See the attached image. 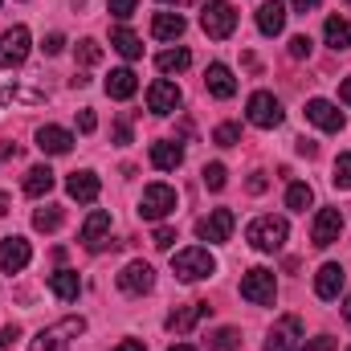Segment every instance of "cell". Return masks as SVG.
<instances>
[{
	"instance_id": "obj_1",
	"label": "cell",
	"mask_w": 351,
	"mask_h": 351,
	"mask_svg": "<svg viewBox=\"0 0 351 351\" xmlns=\"http://www.w3.org/2000/svg\"><path fill=\"white\" fill-rule=\"evenodd\" d=\"M286 237H290L286 217H258V221L245 229V241H250L258 254H278V250L286 245Z\"/></svg>"
},
{
	"instance_id": "obj_2",
	"label": "cell",
	"mask_w": 351,
	"mask_h": 351,
	"mask_svg": "<svg viewBox=\"0 0 351 351\" xmlns=\"http://www.w3.org/2000/svg\"><path fill=\"white\" fill-rule=\"evenodd\" d=\"M172 274L180 282H204L217 274V258L204 250V245H192V250H180L172 258Z\"/></svg>"
},
{
	"instance_id": "obj_3",
	"label": "cell",
	"mask_w": 351,
	"mask_h": 351,
	"mask_svg": "<svg viewBox=\"0 0 351 351\" xmlns=\"http://www.w3.org/2000/svg\"><path fill=\"white\" fill-rule=\"evenodd\" d=\"M200 29H204L208 37H217V41L233 37V29H237V8H233L229 0H208V4L200 8Z\"/></svg>"
},
{
	"instance_id": "obj_4",
	"label": "cell",
	"mask_w": 351,
	"mask_h": 351,
	"mask_svg": "<svg viewBox=\"0 0 351 351\" xmlns=\"http://www.w3.org/2000/svg\"><path fill=\"white\" fill-rule=\"evenodd\" d=\"M241 298H245V302H254V306H269V302L278 298L274 269H265V265L245 269V274H241Z\"/></svg>"
},
{
	"instance_id": "obj_5",
	"label": "cell",
	"mask_w": 351,
	"mask_h": 351,
	"mask_svg": "<svg viewBox=\"0 0 351 351\" xmlns=\"http://www.w3.org/2000/svg\"><path fill=\"white\" fill-rule=\"evenodd\" d=\"M245 119H250L254 127H262V131H274V127H282L286 110H282V102H278L269 90H258V94H250V102H245Z\"/></svg>"
},
{
	"instance_id": "obj_6",
	"label": "cell",
	"mask_w": 351,
	"mask_h": 351,
	"mask_svg": "<svg viewBox=\"0 0 351 351\" xmlns=\"http://www.w3.org/2000/svg\"><path fill=\"white\" fill-rule=\"evenodd\" d=\"M176 204H180L176 188H168V184H147L143 188V200H139V217L143 221H164V217L176 213Z\"/></svg>"
},
{
	"instance_id": "obj_7",
	"label": "cell",
	"mask_w": 351,
	"mask_h": 351,
	"mask_svg": "<svg viewBox=\"0 0 351 351\" xmlns=\"http://www.w3.org/2000/svg\"><path fill=\"white\" fill-rule=\"evenodd\" d=\"M29 45H33V37H29V29H25V25H12V29H4V33H0V66H4V70H16V66H25V58H29Z\"/></svg>"
},
{
	"instance_id": "obj_8",
	"label": "cell",
	"mask_w": 351,
	"mask_h": 351,
	"mask_svg": "<svg viewBox=\"0 0 351 351\" xmlns=\"http://www.w3.org/2000/svg\"><path fill=\"white\" fill-rule=\"evenodd\" d=\"M233 225H237L233 208H213L208 217H200V221H196V237H200V241L221 245V241H229V237H233Z\"/></svg>"
},
{
	"instance_id": "obj_9",
	"label": "cell",
	"mask_w": 351,
	"mask_h": 351,
	"mask_svg": "<svg viewBox=\"0 0 351 351\" xmlns=\"http://www.w3.org/2000/svg\"><path fill=\"white\" fill-rule=\"evenodd\" d=\"M339 233H343V213H339V208H319V217H315V225H311V241H315L319 250H327V245L339 241Z\"/></svg>"
},
{
	"instance_id": "obj_10",
	"label": "cell",
	"mask_w": 351,
	"mask_h": 351,
	"mask_svg": "<svg viewBox=\"0 0 351 351\" xmlns=\"http://www.w3.org/2000/svg\"><path fill=\"white\" fill-rule=\"evenodd\" d=\"M298 339H302V323H298L294 315H286V319H278V323L269 327V335H265V351H294L298 348Z\"/></svg>"
},
{
	"instance_id": "obj_11",
	"label": "cell",
	"mask_w": 351,
	"mask_h": 351,
	"mask_svg": "<svg viewBox=\"0 0 351 351\" xmlns=\"http://www.w3.org/2000/svg\"><path fill=\"white\" fill-rule=\"evenodd\" d=\"M156 286V269L147 262H127L123 274H119V290L123 294H147Z\"/></svg>"
},
{
	"instance_id": "obj_12",
	"label": "cell",
	"mask_w": 351,
	"mask_h": 351,
	"mask_svg": "<svg viewBox=\"0 0 351 351\" xmlns=\"http://www.w3.org/2000/svg\"><path fill=\"white\" fill-rule=\"evenodd\" d=\"M306 119H311L319 131H343V127H348L343 110H339L335 102H327V98H311V102H306Z\"/></svg>"
},
{
	"instance_id": "obj_13",
	"label": "cell",
	"mask_w": 351,
	"mask_h": 351,
	"mask_svg": "<svg viewBox=\"0 0 351 351\" xmlns=\"http://www.w3.org/2000/svg\"><path fill=\"white\" fill-rule=\"evenodd\" d=\"M180 102H184V94H180V86L168 82V78H160V82L147 86V110H152V114H172Z\"/></svg>"
},
{
	"instance_id": "obj_14",
	"label": "cell",
	"mask_w": 351,
	"mask_h": 351,
	"mask_svg": "<svg viewBox=\"0 0 351 351\" xmlns=\"http://www.w3.org/2000/svg\"><path fill=\"white\" fill-rule=\"evenodd\" d=\"M29 262H33V250H29L25 237H0V265H4V274H21Z\"/></svg>"
},
{
	"instance_id": "obj_15",
	"label": "cell",
	"mask_w": 351,
	"mask_h": 351,
	"mask_svg": "<svg viewBox=\"0 0 351 351\" xmlns=\"http://www.w3.org/2000/svg\"><path fill=\"white\" fill-rule=\"evenodd\" d=\"M343 282H348V274H343V265H339V262L319 265V274H315V294L331 302V298H339V294H343Z\"/></svg>"
},
{
	"instance_id": "obj_16",
	"label": "cell",
	"mask_w": 351,
	"mask_h": 351,
	"mask_svg": "<svg viewBox=\"0 0 351 351\" xmlns=\"http://www.w3.org/2000/svg\"><path fill=\"white\" fill-rule=\"evenodd\" d=\"M213 306L208 302H188V306H176L172 315H168V331H176V335H188L204 315H208Z\"/></svg>"
},
{
	"instance_id": "obj_17",
	"label": "cell",
	"mask_w": 351,
	"mask_h": 351,
	"mask_svg": "<svg viewBox=\"0 0 351 351\" xmlns=\"http://www.w3.org/2000/svg\"><path fill=\"white\" fill-rule=\"evenodd\" d=\"M98 188H102V180L94 172H74L66 180V192H70V200H78V204H94V200H98Z\"/></svg>"
},
{
	"instance_id": "obj_18",
	"label": "cell",
	"mask_w": 351,
	"mask_h": 351,
	"mask_svg": "<svg viewBox=\"0 0 351 351\" xmlns=\"http://www.w3.org/2000/svg\"><path fill=\"white\" fill-rule=\"evenodd\" d=\"M204 86H208L213 98H233V94H237V78H233V70H229V66L213 62V66H208V74H204Z\"/></svg>"
},
{
	"instance_id": "obj_19",
	"label": "cell",
	"mask_w": 351,
	"mask_h": 351,
	"mask_svg": "<svg viewBox=\"0 0 351 351\" xmlns=\"http://www.w3.org/2000/svg\"><path fill=\"white\" fill-rule=\"evenodd\" d=\"M106 233H110V213L94 208L86 217V225H82V245H86V250H102V245H106Z\"/></svg>"
},
{
	"instance_id": "obj_20",
	"label": "cell",
	"mask_w": 351,
	"mask_h": 351,
	"mask_svg": "<svg viewBox=\"0 0 351 351\" xmlns=\"http://www.w3.org/2000/svg\"><path fill=\"white\" fill-rule=\"evenodd\" d=\"M37 147H41L45 156H66V152L74 147V135H70L66 127H41V131H37Z\"/></svg>"
},
{
	"instance_id": "obj_21",
	"label": "cell",
	"mask_w": 351,
	"mask_h": 351,
	"mask_svg": "<svg viewBox=\"0 0 351 351\" xmlns=\"http://www.w3.org/2000/svg\"><path fill=\"white\" fill-rule=\"evenodd\" d=\"M184 29H188V21H184L180 12H156V16H152V37H156V41H180Z\"/></svg>"
},
{
	"instance_id": "obj_22",
	"label": "cell",
	"mask_w": 351,
	"mask_h": 351,
	"mask_svg": "<svg viewBox=\"0 0 351 351\" xmlns=\"http://www.w3.org/2000/svg\"><path fill=\"white\" fill-rule=\"evenodd\" d=\"M286 4H278V0H265L262 8H258V29H262L265 37H278L282 29H286Z\"/></svg>"
},
{
	"instance_id": "obj_23",
	"label": "cell",
	"mask_w": 351,
	"mask_h": 351,
	"mask_svg": "<svg viewBox=\"0 0 351 351\" xmlns=\"http://www.w3.org/2000/svg\"><path fill=\"white\" fill-rule=\"evenodd\" d=\"M152 164H156L160 172H176V168L184 164V147H180L176 139H160V143H152Z\"/></svg>"
},
{
	"instance_id": "obj_24",
	"label": "cell",
	"mask_w": 351,
	"mask_h": 351,
	"mask_svg": "<svg viewBox=\"0 0 351 351\" xmlns=\"http://www.w3.org/2000/svg\"><path fill=\"white\" fill-rule=\"evenodd\" d=\"M102 86H106V94H110V98L127 102V98L139 90V78H135V70H127V66H123V70H110V78H106Z\"/></svg>"
},
{
	"instance_id": "obj_25",
	"label": "cell",
	"mask_w": 351,
	"mask_h": 351,
	"mask_svg": "<svg viewBox=\"0 0 351 351\" xmlns=\"http://www.w3.org/2000/svg\"><path fill=\"white\" fill-rule=\"evenodd\" d=\"M323 37H327V45H331L335 53L351 49V21H348V16H327V25H323Z\"/></svg>"
},
{
	"instance_id": "obj_26",
	"label": "cell",
	"mask_w": 351,
	"mask_h": 351,
	"mask_svg": "<svg viewBox=\"0 0 351 351\" xmlns=\"http://www.w3.org/2000/svg\"><path fill=\"white\" fill-rule=\"evenodd\" d=\"M49 290H53L62 302H74V298L82 294V282H78L74 269H58V274H49Z\"/></svg>"
},
{
	"instance_id": "obj_27",
	"label": "cell",
	"mask_w": 351,
	"mask_h": 351,
	"mask_svg": "<svg viewBox=\"0 0 351 351\" xmlns=\"http://www.w3.org/2000/svg\"><path fill=\"white\" fill-rule=\"evenodd\" d=\"M110 45H114V49H119V53H123L127 62H135V58H143V41H139V37H135V33H131L127 25H119V29L110 33Z\"/></svg>"
},
{
	"instance_id": "obj_28",
	"label": "cell",
	"mask_w": 351,
	"mask_h": 351,
	"mask_svg": "<svg viewBox=\"0 0 351 351\" xmlns=\"http://www.w3.org/2000/svg\"><path fill=\"white\" fill-rule=\"evenodd\" d=\"M156 66H160V74H184V70L192 66V53H188L184 45H176V49H164V53L156 58Z\"/></svg>"
},
{
	"instance_id": "obj_29",
	"label": "cell",
	"mask_w": 351,
	"mask_h": 351,
	"mask_svg": "<svg viewBox=\"0 0 351 351\" xmlns=\"http://www.w3.org/2000/svg\"><path fill=\"white\" fill-rule=\"evenodd\" d=\"M49 188H53V172H49L45 164H37V168L25 172V192H29V196H45Z\"/></svg>"
},
{
	"instance_id": "obj_30",
	"label": "cell",
	"mask_w": 351,
	"mask_h": 351,
	"mask_svg": "<svg viewBox=\"0 0 351 351\" xmlns=\"http://www.w3.org/2000/svg\"><path fill=\"white\" fill-rule=\"evenodd\" d=\"M315 204V192H311V184H290L286 188V208H294V213H306Z\"/></svg>"
},
{
	"instance_id": "obj_31",
	"label": "cell",
	"mask_w": 351,
	"mask_h": 351,
	"mask_svg": "<svg viewBox=\"0 0 351 351\" xmlns=\"http://www.w3.org/2000/svg\"><path fill=\"white\" fill-rule=\"evenodd\" d=\"M62 217H66V213H62L58 204H45V208L33 213V229H37V233H53V229L62 225Z\"/></svg>"
},
{
	"instance_id": "obj_32",
	"label": "cell",
	"mask_w": 351,
	"mask_h": 351,
	"mask_svg": "<svg viewBox=\"0 0 351 351\" xmlns=\"http://www.w3.org/2000/svg\"><path fill=\"white\" fill-rule=\"evenodd\" d=\"M29 351H66L62 327H53V331H37V335H33V343H29Z\"/></svg>"
},
{
	"instance_id": "obj_33",
	"label": "cell",
	"mask_w": 351,
	"mask_h": 351,
	"mask_svg": "<svg viewBox=\"0 0 351 351\" xmlns=\"http://www.w3.org/2000/svg\"><path fill=\"white\" fill-rule=\"evenodd\" d=\"M213 351H237L241 348V331L237 327H221V331H213Z\"/></svg>"
},
{
	"instance_id": "obj_34",
	"label": "cell",
	"mask_w": 351,
	"mask_h": 351,
	"mask_svg": "<svg viewBox=\"0 0 351 351\" xmlns=\"http://www.w3.org/2000/svg\"><path fill=\"white\" fill-rule=\"evenodd\" d=\"M213 143H217V147H237V143H241V127H237V123H221V127L213 131Z\"/></svg>"
},
{
	"instance_id": "obj_35",
	"label": "cell",
	"mask_w": 351,
	"mask_h": 351,
	"mask_svg": "<svg viewBox=\"0 0 351 351\" xmlns=\"http://www.w3.org/2000/svg\"><path fill=\"white\" fill-rule=\"evenodd\" d=\"M78 62H82V66H98V62H102V45H98L94 37H82V41H78Z\"/></svg>"
},
{
	"instance_id": "obj_36",
	"label": "cell",
	"mask_w": 351,
	"mask_h": 351,
	"mask_svg": "<svg viewBox=\"0 0 351 351\" xmlns=\"http://www.w3.org/2000/svg\"><path fill=\"white\" fill-rule=\"evenodd\" d=\"M204 184H208L213 192H221V188L229 184V168H225V164H204Z\"/></svg>"
},
{
	"instance_id": "obj_37",
	"label": "cell",
	"mask_w": 351,
	"mask_h": 351,
	"mask_svg": "<svg viewBox=\"0 0 351 351\" xmlns=\"http://www.w3.org/2000/svg\"><path fill=\"white\" fill-rule=\"evenodd\" d=\"M331 184L351 192V156H339V160H335V168H331Z\"/></svg>"
},
{
	"instance_id": "obj_38",
	"label": "cell",
	"mask_w": 351,
	"mask_h": 351,
	"mask_svg": "<svg viewBox=\"0 0 351 351\" xmlns=\"http://www.w3.org/2000/svg\"><path fill=\"white\" fill-rule=\"evenodd\" d=\"M311 49H315V41H311L306 33H298V37H290V58H294V62H302V58H311Z\"/></svg>"
},
{
	"instance_id": "obj_39",
	"label": "cell",
	"mask_w": 351,
	"mask_h": 351,
	"mask_svg": "<svg viewBox=\"0 0 351 351\" xmlns=\"http://www.w3.org/2000/svg\"><path fill=\"white\" fill-rule=\"evenodd\" d=\"M106 8H110V16H119V21H127V16H135V8H139V0H106Z\"/></svg>"
},
{
	"instance_id": "obj_40",
	"label": "cell",
	"mask_w": 351,
	"mask_h": 351,
	"mask_svg": "<svg viewBox=\"0 0 351 351\" xmlns=\"http://www.w3.org/2000/svg\"><path fill=\"white\" fill-rule=\"evenodd\" d=\"M172 241H176V229H168V225H160V229H156V237H152V245H156V250H172Z\"/></svg>"
},
{
	"instance_id": "obj_41",
	"label": "cell",
	"mask_w": 351,
	"mask_h": 351,
	"mask_svg": "<svg viewBox=\"0 0 351 351\" xmlns=\"http://www.w3.org/2000/svg\"><path fill=\"white\" fill-rule=\"evenodd\" d=\"M298 351H335V339L331 335H315V339H306Z\"/></svg>"
},
{
	"instance_id": "obj_42",
	"label": "cell",
	"mask_w": 351,
	"mask_h": 351,
	"mask_svg": "<svg viewBox=\"0 0 351 351\" xmlns=\"http://www.w3.org/2000/svg\"><path fill=\"white\" fill-rule=\"evenodd\" d=\"M41 49H45V53H49V58H58V53H62V49H66V37H62V33H49V37H45V41H41Z\"/></svg>"
},
{
	"instance_id": "obj_43",
	"label": "cell",
	"mask_w": 351,
	"mask_h": 351,
	"mask_svg": "<svg viewBox=\"0 0 351 351\" xmlns=\"http://www.w3.org/2000/svg\"><path fill=\"white\" fill-rule=\"evenodd\" d=\"M82 331H86V319H74V315L62 319V335H82Z\"/></svg>"
},
{
	"instance_id": "obj_44",
	"label": "cell",
	"mask_w": 351,
	"mask_h": 351,
	"mask_svg": "<svg viewBox=\"0 0 351 351\" xmlns=\"http://www.w3.org/2000/svg\"><path fill=\"white\" fill-rule=\"evenodd\" d=\"M94 127H98V119H94V110H78V131H82V135H90V131H94Z\"/></svg>"
},
{
	"instance_id": "obj_45",
	"label": "cell",
	"mask_w": 351,
	"mask_h": 351,
	"mask_svg": "<svg viewBox=\"0 0 351 351\" xmlns=\"http://www.w3.org/2000/svg\"><path fill=\"white\" fill-rule=\"evenodd\" d=\"M294 147H298V156H306V160H315V156H319V143H315V139H306V135H302Z\"/></svg>"
},
{
	"instance_id": "obj_46",
	"label": "cell",
	"mask_w": 351,
	"mask_h": 351,
	"mask_svg": "<svg viewBox=\"0 0 351 351\" xmlns=\"http://www.w3.org/2000/svg\"><path fill=\"white\" fill-rule=\"evenodd\" d=\"M16 339H21V327H16V323H12V327H0V348H12Z\"/></svg>"
},
{
	"instance_id": "obj_47",
	"label": "cell",
	"mask_w": 351,
	"mask_h": 351,
	"mask_svg": "<svg viewBox=\"0 0 351 351\" xmlns=\"http://www.w3.org/2000/svg\"><path fill=\"white\" fill-rule=\"evenodd\" d=\"M245 188H250L254 196H262L265 188H269V180H265V172H254V176H250V184H245Z\"/></svg>"
},
{
	"instance_id": "obj_48",
	"label": "cell",
	"mask_w": 351,
	"mask_h": 351,
	"mask_svg": "<svg viewBox=\"0 0 351 351\" xmlns=\"http://www.w3.org/2000/svg\"><path fill=\"white\" fill-rule=\"evenodd\" d=\"M114 143H131V127H127V119H119V127H114Z\"/></svg>"
},
{
	"instance_id": "obj_49",
	"label": "cell",
	"mask_w": 351,
	"mask_h": 351,
	"mask_svg": "<svg viewBox=\"0 0 351 351\" xmlns=\"http://www.w3.org/2000/svg\"><path fill=\"white\" fill-rule=\"evenodd\" d=\"M290 4H294V12H315L323 0H290Z\"/></svg>"
},
{
	"instance_id": "obj_50",
	"label": "cell",
	"mask_w": 351,
	"mask_h": 351,
	"mask_svg": "<svg viewBox=\"0 0 351 351\" xmlns=\"http://www.w3.org/2000/svg\"><path fill=\"white\" fill-rule=\"evenodd\" d=\"M110 351H147V348H143V339H123L119 348H110Z\"/></svg>"
},
{
	"instance_id": "obj_51",
	"label": "cell",
	"mask_w": 351,
	"mask_h": 351,
	"mask_svg": "<svg viewBox=\"0 0 351 351\" xmlns=\"http://www.w3.org/2000/svg\"><path fill=\"white\" fill-rule=\"evenodd\" d=\"M12 156H16V147H12V143H4V139H0V164H4V160H12Z\"/></svg>"
},
{
	"instance_id": "obj_52",
	"label": "cell",
	"mask_w": 351,
	"mask_h": 351,
	"mask_svg": "<svg viewBox=\"0 0 351 351\" xmlns=\"http://www.w3.org/2000/svg\"><path fill=\"white\" fill-rule=\"evenodd\" d=\"M339 98H343V102L351 106V78H343V86H339Z\"/></svg>"
},
{
	"instance_id": "obj_53",
	"label": "cell",
	"mask_w": 351,
	"mask_h": 351,
	"mask_svg": "<svg viewBox=\"0 0 351 351\" xmlns=\"http://www.w3.org/2000/svg\"><path fill=\"white\" fill-rule=\"evenodd\" d=\"M70 86L82 90V86H90V78H86V74H74V78H70Z\"/></svg>"
},
{
	"instance_id": "obj_54",
	"label": "cell",
	"mask_w": 351,
	"mask_h": 351,
	"mask_svg": "<svg viewBox=\"0 0 351 351\" xmlns=\"http://www.w3.org/2000/svg\"><path fill=\"white\" fill-rule=\"evenodd\" d=\"M8 208H12V200H8V192H0V217H4Z\"/></svg>"
},
{
	"instance_id": "obj_55",
	"label": "cell",
	"mask_w": 351,
	"mask_h": 351,
	"mask_svg": "<svg viewBox=\"0 0 351 351\" xmlns=\"http://www.w3.org/2000/svg\"><path fill=\"white\" fill-rule=\"evenodd\" d=\"M343 323H348V327H351V294H348V298H343Z\"/></svg>"
},
{
	"instance_id": "obj_56",
	"label": "cell",
	"mask_w": 351,
	"mask_h": 351,
	"mask_svg": "<svg viewBox=\"0 0 351 351\" xmlns=\"http://www.w3.org/2000/svg\"><path fill=\"white\" fill-rule=\"evenodd\" d=\"M168 351H196L192 343H176V348H168Z\"/></svg>"
},
{
	"instance_id": "obj_57",
	"label": "cell",
	"mask_w": 351,
	"mask_h": 351,
	"mask_svg": "<svg viewBox=\"0 0 351 351\" xmlns=\"http://www.w3.org/2000/svg\"><path fill=\"white\" fill-rule=\"evenodd\" d=\"M164 4H176V8H184V4H192V0H164Z\"/></svg>"
},
{
	"instance_id": "obj_58",
	"label": "cell",
	"mask_w": 351,
	"mask_h": 351,
	"mask_svg": "<svg viewBox=\"0 0 351 351\" xmlns=\"http://www.w3.org/2000/svg\"><path fill=\"white\" fill-rule=\"evenodd\" d=\"M348 4H351V0H348Z\"/></svg>"
},
{
	"instance_id": "obj_59",
	"label": "cell",
	"mask_w": 351,
	"mask_h": 351,
	"mask_svg": "<svg viewBox=\"0 0 351 351\" xmlns=\"http://www.w3.org/2000/svg\"><path fill=\"white\" fill-rule=\"evenodd\" d=\"M348 351H351V348H348Z\"/></svg>"
}]
</instances>
